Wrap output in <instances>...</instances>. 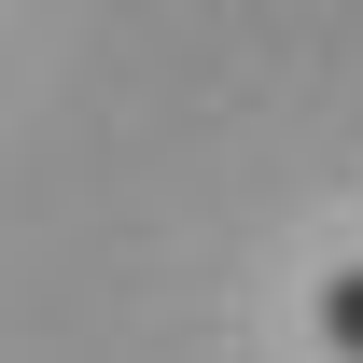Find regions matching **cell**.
<instances>
[{"label": "cell", "instance_id": "cell-1", "mask_svg": "<svg viewBox=\"0 0 363 363\" xmlns=\"http://www.w3.org/2000/svg\"><path fill=\"white\" fill-rule=\"evenodd\" d=\"M321 335L363 363V266H335V279H321Z\"/></svg>", "mask_w": 363, "mask_h": 363}]
</instances>
